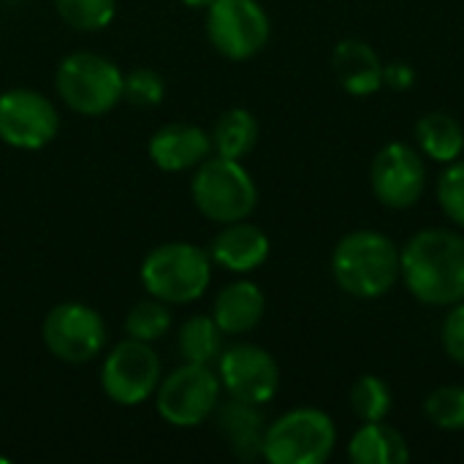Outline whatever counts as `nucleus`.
<instances>
[{
  "instance_id": "nucleus-8",
  "label": "nucleus",
  "mask_w": 464,
  "mask_h": 464,
  "mask_svg": "<svg viewBox=\"0 0 464 464\" xmlns=\"http://www.w3.org/2000/svg\"><path fill=\"white\" fill-rule=\"evenodd\" d=\"M204 27L215 52L234 63L253 60L272 35L269 14L258 0H212Z\"/></svg>"
},
{
  "instance_id": "nucleus-22",
  "label": "nucleus",
  "mask_w": 464,
  "mask_h": 464,
  "mask_svg": "<svg viewBox=\"0 0 464 464\" xmlns=\"http://www.w3.org/2000/svg\"><path fill=\"white\" fill-rule=\"evenodd\" d=\"M177 345H179L182 362L215 367L223 353V332L212 315H190L179 326Z\"/></svg>"
},
{
  "instance_id": "nucleus-27",
  "label": "nucleus",
  "mask_w": 464,
  "mask_h": 464,
  "mask_svg": "<svg viewBox=\"0 0 464 464\" xmlns=\"http://www.w3.org/2000/svg\"><path fill=\"white\" fill-rule=\"evenodd\" d=\"M438 204L454 226L464 228V158L446 163V169L440 171Z\"/></svg>"
},
{
  "instance_id": "nucleus-10",
  "label": "nucleus",
  "mask_w": 464,
  "mask_h": 464,
  "mask_svg": "<svg viewBox=\"0 0 464 464\" xmlns=\"http://www.w3.org/2000/svg\"><path fill=\"white\" fill-rule=\"evenodd\" d=\"M160 359L150 343L122 340L101 364V389L120 408H139L155 397L160 386Z\"/></svg>"
},
{
  "instance_id": "nucleus-26",
  "label": "nucleus",
  "mask_w": 464,
  "mask_h": 464,
  "mask_svg": "<svg viewBox=\"0 0 464 464\" xmlns=\"http://www.w3.org/2000/svg\"><path fill=\"white\" fill-rule=\"evenodd\" d=\"M427 419L443 432H464V386H440L424 402Z\"/></svg>"
},
{
  "instance_id": "nucleus-3",
  "label": "nucleus",
  "mask_w": 464,
  "mask_h": 464,
  "mask_svg": "<svg viewBox=\"0 0 464 464\" xmlns=\"http://www.w3.org/2000/svg\"><path fill=\"white\" fill-rule=\"evenodd\" d=\"M139 277L150 296L166 304H190L212 283V258L193 242H163L144 256Z\"/></svg>"
},
{
  "instance_id": "nucleus-14",
  "label": "nucleus",
  "mask_w": 464,
  "mask_h": 464,
  "mask_svg": "<svg viewBox=\"0 0 464 464\" xmlns=\"http://www.w3.org/2000/svg\"><path fill=\"white\" fill-rule=\"evenodd\" d=\"M150 160L169 174L190 171L212 155V136L193 122H169L150 136Z\"/></svg>"
},
{
  "instance_id": "nucleus-28",
  "label": "nucleus",
  "mask_w": 464,
  "mask_h": 464,
  "mask_svg": "<svg viewBox=\"0 0 464 464\" xmlns=\"http://www.w3.org/2000/svg\"><path fill=\"white\" fill-rule=\"evenodd\" d=\"M163 95H166V82L155 68H133L125 73L122 101L141 109H152L163 103Z\"/></svg>"
},
{
  "instance_id": "nucleus-7",
  "label": "nucleus",
  "mask_w": 464,
  "mask_h": 464,
  "mask_svg": "<svg viewBox=\"0 0 464 464\" xmlns=\"http://www.w3.org/2000/svg\"><path fill=\"white\" fill-rule=\"evenodd\" d=\"M220 392L223 386L212 367L185 362L182 367L160 378L155 408L166 424L177 430H193L215 416L220 405Z\"/></svg>"
},
{
  "instance_id": "nucleus-20",
  "label": "nucleus",
  "mask_w": 464,
  "mask_h": 464,
  "mask_svg": "<svg viewBox=\"0 0 464 464\" xmlns=\"http://www.w3.org/2000/svg\"><path fill=\"white\" fill-rule=\"evenodd\" d=\"M416 141L430 160L451 163L464 152L462 122L446 111H430L416 122Z\"/></svg>"
},
{
  "instance_id": "nucleus-9",
  "label": "nucleus",
  "mask_w": 464,
  "mask_h": 464,
  "mask_svg": "<svg viewBox=\"0 0 464 464\" xmlns=\"http://www.w3.org/2000/svg\"><path fill=\"white\" fill-rule=\"evenodd\" d=\"M41 337L46 351L65 364H87L98 359L109 343L101 313L82 302L54 304L44 318Z\"/></svg>"
},
{
  "instance_id": "nucleus-25",
  "label": "nucleus",
  "mask_w": 464,
  "mask_h": 464,
  "mask_svg": "<svg viewBox=\"0 0 464 464\" xmlns=\"http://www.w3.org/2000/svg\"><path fill=\"white\" fill-rule=\"evenodd\" d=\"M351 408L362 421H386L392 413V389L378 375H364L351 389Z\"/></svg>"
},
{
  "instance_id": "nucleus-17",
  "label": "nucleus",
  "mask_w": 464,
  "mask_h": 464,
  "mask_svg": "<svg viewBox=\"0 0 464 464\" xmlns=\"http://www.w3.org/2000/svg\"><path fill=\"white\" fill-rule=\"evenodd\" d=\"M332 65H334L340 84L356 98L375 95L383 87V63H381L378 52L359 38L340 41L334 46Z\"/></svg>"
},
{
  "instance_id": "nucleus-2",
  "label": "nucleus",
  "mask_w": 464,
  "mask_h": 464,
  "mask_svg": "<svg viewBox=\"0 0 464 464\" xmlns=\"http://www.w3.org/2000/svg\"><path fill=\"white\" fill-rule=\"evenodd\" d=\"M332 275L348 296L381 299L400 280V247L381 231H351L332 253Z\"/></svg>"
},
{
  "instance_id": "nucleus-19",
  "label": "nucleus",
  "mask_w": 464,
  "mask_h": 464,
  "mask_svg": "<svg viewBox=\"0 0 464 464\" xmlns=\"http://www.w3.org/2000/svg\"><path fill=\"white\" fill-rule=\"evenodd\" d=\"M348 459L353 464H405L411 449L405 435L386 421H364L348 443Z\"/></svg>"
},
{
  "instance_id": "nucleus-18",
  "label": "nucleus",
  "mask_w": 464,
  "mask_h": 464,
  "mask_svg": "<svg viewBox=\"0 0 464 464\" xmlns=\"http://www.w3.org/2000/svg\"><path fill=\"white\" fill-rule=\"evenodd\" d=\"M266 313V296L264 291L250 280L228 283L212 307V318L220 326L223 334H247L253 332Z\"/></svg>"
},
{
  "instance_id": "nucleus-24",
  "label": "nucleus",
  "mask_w": 464,
  "mask_h": 464,
  "mask_svg": "<svg viewBox=\"0 0 464 464\" xmlns=\"http://www.w3.org/2000/svg\"><path fill=\"white\" fill-rule=\"evenodd\" d=\"M54 8L68 27L79 33H98L111 24L117 0H54Z\"/></svg>"
},
{
  "instance_id": "nucleus-13",
  "label": "nucleus",
  "mask_w": 464,
  "mask_h": 464,
  "mask_svg": "<svg viewBox=\"0 0 464 464\" xmlns=\"http://www.w3.org/2000/svg\"><path fill=\"white\" fill-rule=\"evenodd\" d=\"M218 378L228 397L258 408L272 402L280 392V367L275 356L250 343L223 348L218 359Z\"/></svg>"
},
{
  "instance_id": "nucleus-23",
  "label": "nucleus",
  "mask_w": 464,
  "mask_h": 464,
  "mask_svg": "<svg viewBox=\"0 0 464 464\" xmlns=\"http://www.w3.org/2000/svg\"><path fill=\"white\" fill-rule=\"evenodd\" d=\"M171 329V310L166 302L150 296L139 304H133L125 315V334L130 340H141V343H158L169 334Z\"/></svg>"
},
{
  "instance_id": "nucleus-29",
  "label": "nucleus",
  "mask_w": 464,
  "mask_h": 464,
  "mask_svg": "<svg viewBox=\"0 0 464 464\" xmlns=\"http://www.w3.org/2000/svg\"><path fill=\"white\" fill-rule=\"evenodd\" d=\"M443 348L451 362L464 367V302L451 304V310L443 321Z\"/></svg>"
},
{
  "instance_id": "nucleus-30",
  "label": "nucleus",
  "mask_w": 464,
  "mask_h": 464,
  "mask_svg": "<svg viewBox=\"0 0 464 464\" xmlns=\"http://www.w3.org/2000/svg\"><path fill=\"white\" fill-rule=\"evenodd\" d=\"M413 82H416V73L411 65H405V63L383 65V84H389L392 90H411Z\"/></svg>"
},
{
  "instance_id": "nucleus-32",
  "label": "nucleus",
  "mask_w": 464,
  "mask_h": 464,
  "mask_svg": "<svg viewBox=\"0 0 464 464\" xmlns=\"http://www.w3.org/2000/svg\"><path fill=\"white\" fill-rule=\"evenodd\" d=\"M0 464H8V457H3V454H0Z\"/></svg>"
},
{
  "instance_id": "nucleus-21",
  "label": "nucleus",
  "mask_w": 464,
  "mask_h": 464,
  "mask_svg": "<svg viewBox=\"0 0 464 464\" xmlns=\"http://www.w3.org/2000/svg\"><path fill=\"white\" fill-rule=\"evenodd\" d=\"M258 120L253 111L242 109V106H234L228 111H223L212 128V150L215 155H223V158H234V160H242L245 155H250L258 144Z\"/></svg>"
},
{
  "instance_id": "nucleus-6",
  "label": "nucleus",
  "mask_w": 464,
  "mask_h": 464,
  "mask_svg": "<svg viewBox=\"0 0 464 464\" xmlns=\"http://www.w3.org/2000/svg\"><path fill=\"white\" fill-rule=\"evenodd\" d=\"M337 446V427L318 408H294L266 424L261 457L269 464H324Z\"/></svg>"
},
{
  "instance_id": "nucleus-15",
  "label": "nucleus",
  "mask_w": 464,
  "mask_h": 464,
  "mask_svg": "<svg viewBox=\"0 0 464 464\" xmlns=\"http://www.w3.org/2000/svg\"><path fill=\"white\" fill-rule=\"evenodd\" d=\"M269 250H272L269 237L258 226H253L247 220H234V223H226L215 234V239L209 245V258H212V264L223 266L226 272L250 275L266 264Z\"/></svg>"
},
{
  "instance_id": "nucleus-5",
  "label": "nucleus",
  "mask_w": 464,
  "mask_h": 464,
  "mask_svg": "<svg viewBox=\"0 0 464 464\" xmlns=\"http://www.w3.org/2000/svg\"><path fill=\"white\" fill-rule=\"evenodd\" d=\"M190 196L196 209L212 223H234L247 220L258 204V188L250 171L223 155H209L201 166L193 169Z\"/></svg>"
},
{
  "instance_id": "nucleus-4",
  "label": "nucleus",
  "mask_w": 464,
  "mask_h": 464,
  "mask_svg": "<svg viewBox=\"0 0 464 464\" xmlns=\"http://www.w3.org/2000/svg\"><path fill=\"white\" fill-rule=\"evenodd\" d=\"M125 73L98 52H71L60 60L54 87L60 101L82 117H103L122 101Z\"/></svg>"
},
{
  "instance_id": "nucleus-1",
  "label": "nucleus",
  "mask_w": 464,
  "mask_h": 464,
  "mask_svg": "<svg viewBox=\"0 0 464 464\" xmlns=\"http://www.w3.org/2000/svg\"><path fill=\"white\" fill-rule=\"evenodd\" d=\"M405 288L430 307L464 302V237L451 228H424L400 250Z\"/></svg>"
},
{
  "instance_id": "nucleus-16",
  "label": "nucleus",
  "mask_w": 464,
  "mask_h": 464,
  "mask_svg": "<svg viewBox=\"0 0 464 464\" xmlns=\"http://www.w3.org/2000/svg\"><path fill=\"white\" fill-rule=\"evenodd\" d=\"M215 424H218L223 440L228 443V449L239 459L253 462V459L261 457L266 424H264V413L258 411V405L242 402V400H234L231 397L228 402L218 405Z\"/></svg>"
},
{
  "instance_id": "nucleus-12",
  "label": "nucleus",
  "mask_w": 464,
  "mask_h": 464,
  "mask_svg": "<svg viewBox=\"0 0 464 464\" xmlns=\"http://www.w3.org/2000/svg\"><path fill=\"white\" fill-rule=\"evenodd\" d=\"M370 185L383 207L411 209L413 204H419L427 188L424 155L405 141H392L381 147V152L372 158Z\"/></svg>"
},
{
  "instance_id": "nucleus-11",
  "label": "nucleus",
  "mask_w": 464,
  "mask_h": 464,
  "mask_svg": "<svg viewBox=\"0 0 464 464\" xmlns=\"http://www.w3.org/2000/svg\"><path fill=\"white\" fill-rule=\"evenodd\" d=\"M60 130L57 106L38 90L14 87L0 92V141L22 150L35 152L54 141Z\"/></svg>"
},
{
  "instance_id": "nucleus-31",
  "label": "nucleus",
  "mask_w": 464,
  "mask_h": 464,
  "mask_svg": "<svg viewBox=\"0 0 464 464\" xmlns=\"http://www.w3.org/2000/svg\"><path fill=\"white\" fill-rule=\"evenodd\" d=\"M182 3H185L188 8H204V11H207L212 0H182Z\"/></svg>"
}]
</instances>
